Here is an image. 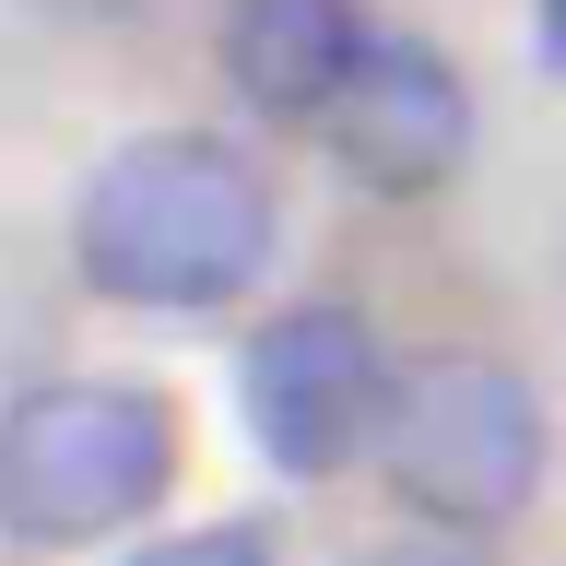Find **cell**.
<instances>
[{"label":"cell","instance_id":"cell-1","mask_svg":"<svg viewBox=\"0 0 566 566\" xmlns=\"http://www.w3.org/2000/svg\"><path fill=\"white\" fill-rule=\"evenodd\" d=\"M272 177L248 166L224 130H142L83 177L71 260L106 307L201 318L272 272Z\"/></svg>","mask_w":566,"mask_h":566},{"label":"cell","instance_id":"cell-2","mask_svg":"<svg viewBox=\"0 0 566 566\" xmlns=\"http://www.w3.org/2000/svg\"><path fill=\"white\" fill-rule=\"evenodd\" d=\"M177 484V401L130 378H48L0 401V531L12 543H106L154 520Z\"/></svg>","mask_w":566,"mask_h":566},{"label":"cell","instance_id":"cell-3","mask_svg":"<svg viewBox=\"0 0 566 566\" xmlns=\"http://www.w3.org/2000/svg\"><path fill=\"white\" fill-rule=\"evenodd\" d=\"M378 472L424 531H507L543 495V401H531V378L507 354L437 343L389 389Z\"/></svg>","mask_w":566,"mask_h":566},{"label":"cell","instance_id":"cell-4","mask_svg":"<svg viewBox=\"0 0 566 566\" xmlns=\"http://www.w3.org/2000/svg\"><path fill=\"white\" fill-rule=\"evenodd\" d=\"M389 389H401V366L378 354V331L354 307H283L237 354V424L283 484L354 472L389 437Z\"/></svg>","mask_w":566,"mask_h":566},{"label":"cell","instance_id":"cell-5","mask_svg":"<svg viewBox=\"0 0 566 566\" xmlns=\"http://www.w3.org/2000/svg\"><path fill=\"white\" fill-rule=\"evenodd\" d=\"M331 166L366 189V201H424V189H449V166L472 154V95H460V71L424 48V35H378L366 71H354L331 118Z\"/></svg>","mask_w":566,"mask_h":566},{"label":"cell","instance_id":"cell-6","mask_svg":"<svg viewBox=\"0 0 566 566\" xmlns=\"http://www.w3.org/2000/svg\"><path fill=\"white\" fill-rule=\"evenodd\" d=\"M366 48H378L366 0H224V83L260 118H331Z\"/></svg>","mask_w":566,"mask_h":566},{"label":"cell","instance_id":"cell-7","mask_svg":"<svg viewBox=\"0 0 566 566\" xmlns=\"http://www.w3.org/2000/svg\"><path fill=\"white\" fill-rule=\"evenodd\" d=\"M130 566H283V543L260 520H201V531H166V543H142Z\"/></svg>","mask_w":566,"mask_h":566},{"label":"cell","instance_id":"cell-8","mask_svg":"<svg viewBox=\"0 0 566 566\" xmlns=\"http://www.w3.org/2000/svg\"><path fill=\"white\" fill-rule=\"evenodd\" d=\"M354 566H484V555H472V531H401V543H378Z\"/></svg>","mask_w":566,"mask_h":566},{"label":"cell","instance_id":"cell-9","mask_svg":"<svg viewBox=\"0 0 566 566\" xmlns=\"http://www.w3.org/2000/svg\"><path fill=\"white\" fill-rule=\"evenodd\" d=\"M531 48H543V71H566V0H543V12H531Z\"/></svg>","mask_w":566,"mask_h":566}]
</instances>
